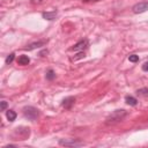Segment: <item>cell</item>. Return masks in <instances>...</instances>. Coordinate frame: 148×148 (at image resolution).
<instances>
[{
	"instance_id": "obj_1",
	"label": "cell",
	"mask_w": 148,
	"mask_h": 148,
	"mask_svg": "<svg viewBox=\"0 0 148 148\" xmlns=\"http://www.w3.org/2000/svg\"><path fill=\"white\" fill-rule=\"evenodd\" d=\"M127 112L123 109H118V110H114L108 118H106V124H116V123H119L125 117H126Z\"/></svg>"
},
{
	"instance_id": "obj_2",
	"label": "cell",
	"mask_w": 148,
	"mask_h": 148,
	"mask_svg": "<svg viewBox=\"0 0 148 148\" xmlns=\"http://www.w3.org/2000/svg\"><path fill=\"white\" fill-rule=\"evenodd\" d=\"M23 116L29 120H36L39 116V111L35 106H30V105L24 106L23 108Z\"/></svg>"
},
{
	"instance_id": "obj_3",
	"label": "cell",
	"mask_w": 148,
	"mask_h": 148,
	"mask_svg": "<svg viewBox=\"0 0 148 148\" xmlns=\"http://www.w3.org/2000/svg\"><path fill=\"white\" fill-rule=\"evenodd\" d=\"M59 145L65 147H79V146H82L83 142L77 139H61L59 140Z\"/></svg>"
},
{
	"instance_id": "obj_4",
	"label": "cell",
	"mask_w": 148,
	"mask_h": 148,
	"mask_svg": "<svg viewBox=\"0 0 148 148\" xmlns=\"http://www.w3.org/2000/svg\"><path fill=\"white\" fill-rule=\"evenodd\" d=\"M133 13L134 14H141V13H145L148 10V1H141V2H138L133 6L132 8Z\"/></svg>"
},
{
	"instance_id": "obj_5",
	"label": "cell",
	"mask_w": 148,
	"mask_h": 148,
	"mask_svg": "<svg viewBox=\"0 0 148 148\" xmlns=\"http://www.w3.org/2000/svg\"><path fill=\"white\" fill-rule=\"evenodd\" d=\"M87 46H88V40L87 39H82V40L77 42L75 45H73L69 50L71 51H83Z\"/></svg>"
},
{
	"instance_id": "obj_6",
	"label": "cell",
	"mask_w": 148,
	"mask_h": 148,
	"mask_svg": "<svg viewBox=\"0 0 148 148\" xmlns=\"http://www.w3.org/2000/svg\"><path fill=\"white\" fill-rule=\"evenodd\" d=\"M75 103V97H66L65 99H62V103H61V105H62V108H65V109H71L72 108V105Z\"/></svg>"
},
{
	"instance_id": "obj_7",
	"label": "cell",
	"mask_w": 148,
	"mask_h": 148,
	"mask_svg": "<svg viewBox=\"0 0 148 148\" xmlns=\"http://www.w3.org/2000/svg\"><path fill=\"white\" fill-rule=\"evenodd\" d=\"M46 44V40H39V42H35V43H32V44H29V45H27L24 49L25 50H35V49H38V47H42V46H44Z\"/></svg>"
},
{
	"instance_id": "obj_8",
	"label": "cell",
	"mask_w": 148,
	"mask_h": 148,
	"mask_svg": "<svg viewBox=\"0 0 148 148\" xmlns=\"http://www.w3.org/2000/svg\"><path fill=\"white\" fill-rule=\"evenodd\" d=\"M42 16H43V18L51 21V20H54V18H56V16H57V12H56V10H53V12H46V13H43Z\"/></svg>"
},
{
	"instance_id": "obj_9",
	"label": "cell",
	"mask_w": 148,
	"mask_h": 148,
	"mask_svg": "<svg viewBox=\"0 0 148 148\" xmlns=\"http://www.w3.org/2000/svg\"><path fill=\"white\" fill-rule=\"evenodd\" d=\"M29 62H30L29 57H28V56H24V54L20 56V57H18V59H17V64H18V65H22V66L28 65Z\"/></svg>"
},
{
	"instance_id": "obj_10",
	"label": "cell",
	"mask_w": 148,
	"mask_h": 148,
	"mask_svg": "<svg viewBox=\"0 0 148 148\" xmlns=\"http://www.w3.org/2000/svg\"><path fill=\"white\" fill-rule=\"evenodd\" d=\"M125 102H126L128 105H132V106H134V105L138 104V99H136L135 97H133V96H126V97H125Z\"/></svg>"
},
{
	"instance_id": "obj_11",
	"label": "cell",
	"mask_w": 148,
	"mask_h": 148,
	"mask_svg": "<svg viewBox=\"0 0 148 148\" xmlns=\"http://www.w3.org/2000/svg\"><path fill=\"white\" fill-rule=\"evenodd\" d=\"M16 112L15 111H13V110H8L7 112H6V117H7V119L9 120V121H14L15 119H16Z\"/></svg>"
},
{
	"instance_id": "obj_12",
	"label": "cell",
	"mask_w": 148,
	"mask_h": 148,
	"mask_svg": "<svg viewBox=\"0 0 148 148\" xmlns=\"http://www.w3.org/2000/svg\"><path fill=\"white\" fill-rule=\"evenodd\" d=\"M136 92H138V95H140V96L148 97V88H142V89H139Z\"/></svg>"
},
{
	"instance_id": "obj_13",
	"label": "cell",
	"mask_w": 148,
	"mask_h": 148,
	"mask_svg": "<svg viewBox=\"0 0 148 148\" xmlns=\"http://www.w3.org/2000/svg\"><path fill=\"white\" fill-rule=\"evenodd\" d=\"M54 77H56V74H54L53 69H49L47 73H46V79L47 80H53Z\"/></svg>"
},
{
	"instance_id": "obj_14",
	"label": "cell",
	"mask_w": 148,
	"mask_h": 148,
	"mask_svg": "<svg viewBox=\"0 0 148 148\" xmlns=\"http://www.w3.org/2000/svg\"><path fill=\"white\" fill-rule=\"evenodd\" d=\"M128 60H130L131 62H136V61H139V56H136V54H131V56H128Z\"/></svg>"
},
{
	"instance_id": "obj_15",
	"label": "cell",
	"mask_w": 148,
	"mask_h": 148,
	"mask_svg": "<svg viewBox=\"0 0 148 148\" xmlns=\"http://www.w3.org/2000/svg\"><path fill=\"white\" fill-rule=\"evenodd\" d=\"M14 58H15V54H14V53H10V54L6 58V64H10V62H13Z\"/></svg>"
},
{
	"instance_id": "obj_16",
	"label": "cell",
	"mask_w": 148,
	"mask_h": 148,
	"mask_svg": "<svg viewBox=\"0 0 148 148\" xmlns=\"http://www.w3.org/2000/svg\"><path fill=\"white\" fill-rule=\"evenodd\" d=\"M84 57V52L83 51H80L77 54H76V57H73L72 58V60H77V59H81V58H83Z\"/></svg>"
},
{
	"instance_id": "obj_17",
	"label": "cell",
	"mask_w": 148,
	"mask_h": 148,
	"mask_svg": "<svg viewBox=\"0 0 148 148\" xmlns=\"http://www.w3.org/2000/svg\"><path fill=\"white\" fill-rule=\"evenodd\" d=\"M6 108H7V102L2 101V102H1V111H5Z\"/></svg>"
},
{
	"instance_id": "obj_18",
	"label": "cell",
	"mask_w": 148,
	"mask_h": 148,
	"mask_svg": "<svg viewBox=\"0 0 148 148\" xmlns=\"http://www.w3.org/2000/svg\"><path fill=\"white\" fill-rule=\"evenodd\" d=\"M142 71H145V72H148V61H146V62L142 65Z\"/></svg>"
},
{
	"instance_id": "obj_19",
	"label": "cell",
	"mask_w": 148,
	"mask_h": 148,
	"mask_svg": "<svg viewBox=\"0 0 148 148\" xmlns=\"http://www.w3.org/2000/svg\"><path fill=\"white\" fill-rule=\"evenodd\" d=\"M42 1H43V0H31L32 3H40Z\"/></svg>"
},
{
	"instance_id": "obj_20",
	"label": "cell",
	"mask_w": 148,
	"mask_h": 148,
	"mask_svg": "<svg viewBox=\"0 0 148 148\" xmlns=\"http://www.w3.org/2000/svg\"><path fill=\"white\" fill-rule=\"evenodd\" d=\"M83 2H88V1H97V0H82Z\"/></svg>"
}]
</instances>
